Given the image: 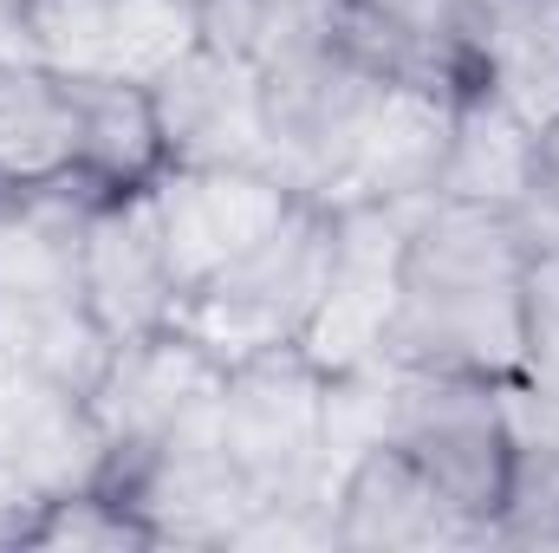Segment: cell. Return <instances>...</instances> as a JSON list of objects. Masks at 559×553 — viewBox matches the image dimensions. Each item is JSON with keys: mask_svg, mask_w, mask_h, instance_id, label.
Returning a JSON list of instances; mask_svg holds the SVG:
<instances>
[{"mask_svg": "<svg viewBox=\"0 0 559 553\" xmlns=\"http://www.w3.org/2000/svg\"><path fill=\"white\" fill-rule=\"evenodd\" d=\"M338 52L378 79L442 98L481 92L475 72V0H352Z\"/></svg>", "mask_w": 559, "mask_h": 553, "instance_id": "cell-8", "label": "cell"}, {"mask_svg": "<svg viewBox=\"0 0 559 553\" xmlns=\"http://www.w3.org/2000/svg\"><path fill=\"white\" fill-rule=\"evenodd\" d=\"M79 299L105 345H131L163 326H182V293L163 268L156 228L143 202L85 209L79 222Z\"/></svg>", "mask_w": 559, "mask_h": 553, "instance_id": "cell-7", "label": "cell"}, {"mask_svg": "<svg viewBox=\"0 0 559 553\" xmlns=\"http://www.w3.org/2000/svg\"><path fill=\"white\" fill-rule=\"evenodd\" d=\"M338 391H345V378L312 345H274V352L228 358L209 436H215V456L228 462L235 489L248 495V515L325 502L319 475L332 456Z\"/></svg>", "mask_w": 559, "mask_h": 553, "instance_id": "cell-2", "label": "cell"}, {"mask_svg": "<svg viewBox=\"0 0 559 553\" xmlns=\"http://www.w3.org/2000/svg\"><path fill=\"white\" fill-rule=\"evenodd\" d=\"M391 372L397 385L378 436H391L417 462L475 541H495L521 475V430H514L508 385L468 372H404V365Z\"/></svg>", "mask_w": 559, "mask_h": 553, "instance_id": "cell-3", "label": "cell"}, {"mask_svg": "<svg viewBox=\"0 0 559 553\" xmlns=\"http://www.w3.org/2000/svg\"><path fill=\"white\" fill-rule=\"evenodd\" d=\"M299 189L280 183L274 169H254V163H176L150 196V228H156V248H163V268L176 280L182 306L222 280L248 248H261L280 222L293 215Z\"/></svg>", "mask_w": 559, "mask_h": 553, "instance_id": "cell-5", "label": "cell"}, {"mask_svg": "<svg viewBox=\"0 0 559 553\" xmlns=\"http://www.w3.org/2000/svg\"><path fill=\"white\" fill-rule=\"evenodd\" d=\"M325 528H332V548H352V553L475 541V534L449 515V502L429 489V475H423L391 436H371V443L345 462V475H338L332 495H325Z\"/></svg>", "mask_w": 559, "mask_h": 553, "instance_id": "cell-10", "label": "cell"}, {"mask_svg": "<svg viewBox=\"0 0 559 553\" xmlns=\"http://www.w3.org/2000/svg\"><path fill=\"white\" fill-rule=\"evenodd\" d=\"M475 72L527 131L559 118V0H475Z\"/></svg>", "mask_w": 559, "mask_h": 553, "instance_id": "cell-13", "label": "cell"}, {"mask_svg": "<svg viewBox=\"0 0 559 553\" xmlns=\"http://www.w3.org/2000/svg\"><path fill=\"white\" fill-rule=\"evenodd\" d=\"M20 548H72V553H138V548H163L156 521L143 515L124 489H111L105 475L98 482H79L66 495H46L39 515L26 521Z\"/></svg>", "mask_w": 559, "mask_h": 553, "instance_id": "cell-16", "label": "cell"}, {"mask_svg": "<svg viewBox=\"0 0 559 553\" xmlns=\"http://www.w3.org/2000/svg\"><path fill=\"white\" fill-rule=\"evenodd\" d=\"M156 98H163V125L176 138V163L274 169L267 163V85L241 59L195 39V52L156 79Z\"/></svg>", "mask_w": 559, "mask_h": 553, "instance_id": "cell-11", "label": "cell"}, {"mask_svg": "<svg viewBox=\"0 0 559 553\" xmlns=\"http://www.w3.org/2000/svg\"><path fill=\"white\" fill-rule=\"evenodd\" d=\"M176 169V138L163 125V98L143 79H79V169L72 202L118 209L143 202Z\"/></svg>", "mask_w": 559, "mask_h": 553, "instance_id": "cell-9", "label": "cell"}, {"mask_svg": "<svg viewBox=\"0 0 559 553\" xmlns=\"http://www.w3.org/2000/svg\"><path fill=\"white\" fill-rule=\"evenodd\" d=\"M534 138L501 98L468 92L455 105V131H449V156H442V183L436 196L449 202H488V209H521L534 189Z\"/></svg>", "mask_w": 559, "mask_h": 553, "instance_id": "cell-15", "label": "cell"}, {"mask_svg": "<svg viewBox=\"0 0 559 553\" xmlns=\"http://www.w3.org/2000/svg\"><path fill=\"white\" fill-rule=\"evenodd\" d=\"M345 255V209L299 196L293 215L280 222L261 248H248L222 280H209L189 306L182 326L215 345L222 358L274 352V345H312L332 280Z\"/></svg>", "mask_w": 559, "mask_h": 553, "instance_id": "cell-4", "label": "cell"}, {"mask_svg": "<svg viewBox=\"0 0 559 553\" xmlns=\"http://www.w3.org/2000/svg\"><path fill=\"white\" fill-rule=\"evenodd\" d=\"M79 169V79L0 52V196H72Z\"/></svg>", "mask_w": 559, "mask_h": 553, "instance_id": "cell-12", "label": "cell"}, {"mask_svg": "<svg viewBox=\"0 0 559 553\" xmlns=\"http://www.w3.org/2000/svg\"><path fill=\"white\" fill-rule=\"evenodd\" d=\"M527 228L514 209L429 196L404 215L378 358L404 372H468L514 385L527 345Z\"/></svg>", "mask_w": 559, "mask_h": 553, "instance_id": "cell-1", "label": "cell"}, {"mask_svg": "<svg viewBox=\"0 0 559 553\" xmlns=\"http://www.w3.org/2000/svg\"><path fill=\"white\" fill-rule=\"evenodd\" d=\"M345 13H352V0H195L202 46L241 59L261 79L338 52Z\"/></svg>", "mask_w": 559, "mask_h": 553, "instance_id": "cell-14", "label": "cell"}, {"mask_svg": "<svg viewBox=\"0 0 559 553\" xmlns=\"http://www.w3.org/2000/svg\"><path fill=\"white\" fill-rule=\"evenodd\" d=\"M514 215H521L527 242H559V118L534 138V189Z\"/></svg>", "mask_w": 559, "mask_h": 553, "instance_id": "cell-17", "label": "cell"}, {"mask_svg": "<svg viewBox=\"0 0 559 553\" xmlns=\"http://www.w3.org/2000/svg\"><path fill=\"white\" fill-rule=\"evenodd\" d=\"M13 52L66 79H143L156 85L202 39L195 0H7Z\"/></svg>", "mask_w": 559, "mask_h": 553, "instance_id": "cell-6", "label": "cell"}]
</instances>
